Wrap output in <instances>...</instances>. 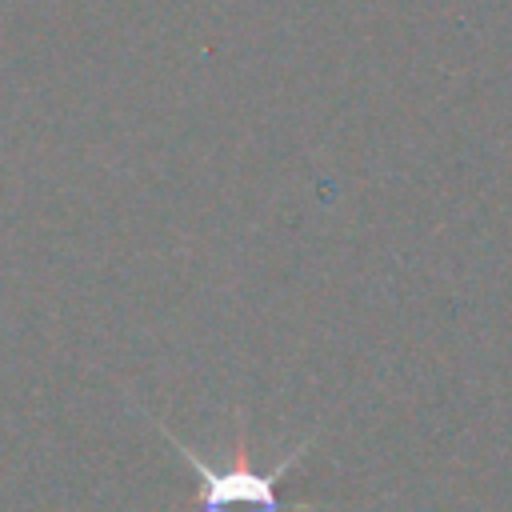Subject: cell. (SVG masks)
Segmentation results:
<instances>
[{
	"label": "cell",
	"mask_w": 512,
	"mask_h": 512,
	"mask_svg": "<svg viewBox=\"0 0 512 512\" xmlns=\"http://www.w3.org/2000/svg\"><path fill=\"white\" fill-rule=\"evenodd\" d=\"M156 432L184 456V464L192 468L196 476V496H192V508L196 512H320V508H332L328 500H288L280 496V480L308 456V448L316 444V436L292 444L272 468H260L252 464L248 456V436H244V412L236 408V440H232V452L228 460H208L200 456L192 444H184L164 420H156Z\"/></svg>",
	"instance_id": "obj_1"
}]
</instances>
